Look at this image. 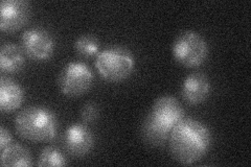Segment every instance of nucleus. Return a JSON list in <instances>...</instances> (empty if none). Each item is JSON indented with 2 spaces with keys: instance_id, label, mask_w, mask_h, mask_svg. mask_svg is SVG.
Wrapping results in <instances>:
<instances>
[{
  "instance_id": "obj_2",
  "label": "nucleus",
  "mask_w": 251,
  "mask_h": 167,
  "mask_svg": "<svg viewBox=\"0 0 251 167\" xmlns=\"http://www.w3.org/2000/svg\"><path fill=\"white\" fill-rule=\"evenodd\" d=\"M14 123L19 136L31 142L50 141L57 134L56 115L42 106H30L21 110L16 115Z\"/></svg>"
},
{
  "instance_id": "obj_6",
  "label": "nucleus",
  "mask_w": 251,
  "mask_h": 167,
  "mask_svg": "<svg viewBox=\"0 0 251 167\" xmlns=\"http://www.w3.org/2000/svg\"><path fill=\"white\" fill-rule=\"evenodd\" d=\"M21 47L29 59L43 62L51 58L54 51V40L46 29L31 27L23 31Z\"/></svg>"
},
{
  "instance_id": "obj_8",
  "label": "nucleus",
  "mask_w": 251,
  "mask_h": 167,
  "mask_svg": "<svg viewBox=\"0 0 251 167\" xmlns=\"http://www.w3.org/2000/svg\"><path fill=\"white\" fill-rule=\"evenodd\" d=\"M30 16V6L25 0H3L0 4V28L15 31L25 26Z\"/></svg>"
},
{
  "instance_id": "obj_5",
  "label": "nucleus",
  "mask_w": 251,
  "mask_h": 167,
  "mask_svg": "<svg viewBox=\"0 0 251 167\" xmlns=\"http://www.w3.org/2000/svg\"><path fill=\"white\" fill-rule=\"evenodd\" d=\"M92 70L83 62H70L63 67L58 76L61 92L69 97H76L87 92L93 84Z\"/></svg>"
},
{
  "instance_id": "obj_10",
  "label": "nucleus",
  "mask_w": 251,
  "mask_h": 167,
  "mask_svg": "<svg viewBox=\"0 0 251 167\" xmlns=\"http://www.w3.org/2000/svg\"><path fill=\"white\" fill-rule=\"evenodd\" d=\"M210 89L211 85L208 77L202 72H194L183 79L180 92L185 102L199 105L209 96Z\"/></svg>"
},
{
  "instance_id": "obj_17",
  "label": "nucleus",
  "mask_w": 251,
  "mask_h": 167,
  "mask_svg": "<svg viewBox=\"0 0 251 167\" xmlns=\"http://www.w3.org/2000/svg\"><path fill=\"white\" fill-rule=\"evenodd\" d=\"M100 116V109L94 102H88L81 109V118L86 123H91L97 120Z\"/></svg>"
},
{
  "instance_id": "obj_3",
  "label": "nucleus",
  "mask_w": 251,
  "mask_h": 167,
  "mask_svg": "<svg viewBox=\"0 0 251 167\" xmlns=\"http://www.w3.org/2000/svg\"><path fill=\"white\" fill-rule=\"evenodd\" d=\"M135 60L129 49L112 46L99 52L96 67L99 73L109 82H122L134 70Z\"/></svg>"
},
{
  "instance_id": "obj_18",
  "label": "nucleus",
  "mask_w": 251,
  "mask_h": 167,
  "mask_svg": "<svg viewBox=\"0 0 251 167\" xmlns=\"http://www.w3.org/2000/svg\"><path fill=\"white\" fill-rule=\"evenodd\" d=\"M12 140L13 137L10 131L6 130L3 125L0 126V149L3 150L6 146H9Z\"/></svg>"
},
{
  "instance_id": "obj_14",
  "label": "nucleus",
  "mask_w": 251,
  "mask_h": 167,
  "mask_svg": "<svg viewBox=\"0 0 251 167\" xmlns=\"http://www.w3.org/2000/svg\"><path fill=\"white\" fill-rule=\"evenodd\" d=\"M33 164L28 149L20 144H10L1 150V165L3 167H29Z\"/></svg>"
},
{
  "instance_id": "obj_9",
  "label": "nucleus",
  "mask_w": 251,
  "mask_h": 167,
  "mask_svg": "<svg viewBox=\"0 0 251 167\" xmlns=\"http://www.w3.org/2000/svg\"><path fill=\"white\" fill-rule=\"evenodd\" d=\"M150 114L155 120L164 128L173 130V128L184 118V110L175 97L161 96L157 98L152 107Z\"/></svg>"
},
{
  "instance_id": "obj_4",
  "label": "nucleus",
  "mask_w": 251,
  "mask_h": 167,
  "mask_svg": "<svg viewBox=\"0 0 251 167\" xmlns=\"http://www.w3.org/2000/svg\"><path fill=\"white\" fill-rule=\"evenodd\" d=\"M172 53L179 64L188 68L197 67L206 60L208 46L205 39L197 31L185 30L175 39Z\"/></svg>"
},
{
  "instance_id": "obj_11",
  "label": "nucleus",
  "mask_w": 251,
  "mask_h": 167,
  "mask_svg": "<svg viewBox=\"0 0 251 167\" xmlns=\"http://www.w3.org/2000/svg\"><path fill=\"white\" fill-rule=\"evenodd\" d=\"M25 98V91L21 86L9 77L0 79V110L3 113H11L20 108Z\"/></svg>"
},
{
  "instance_id": "obj_15",
  "label": "nucleus",
  "mask_w": 251,
  "mask_h": 167,
  "mask_svg": "<svg viewBox=\"0 0 251 167\" xmlns=\"http://www.w3.org/2000/svg\"><path fill=\"white\" fill-rule=\"evenodd\" d=\"M100 41L93 35H83L76 39L75 42V49L78 55L83 58H91L99 54Z\"/></svg>"
},
{
  "instance_id": "obj_1",
  "label": "nucleus",
  "mask_w": 251,
  "mask_h": 167,
  "mask_svg": "<svg viewBox=\"0 0 251 167\" xmlns=\"http://www.w3.org/2000/svg\"><path fill=\"white\" fill-rule=\"evenodd\" d=\"M211 141V133L205 124L196 119L183 118L171 131L170 152L177 162L194 164L208 153Z\"/></svg>"
},
{
  "instance_id": "obj_12",
  "label": "nucleus",
  "mask_w": 251,
  "mask_h": 167,
  "mask_svg": "<svg viewBox=\"0 0 251 167\" xmlns=\"http://www.w3.org/2000/svg\"><path fill=\"white\" fill-rule=\"evenodd\" d=\"M25 64V51L22 47L7 43L0 50V69L5 73H15L20 71Z\"/></svg>"
},
{
  "instance_id": "obj_16",
  "label": "nucleus",
  "mask_w": 251,
  "mask_h": 167,
  "mask_svg": "<svg viewBox=\"0 0 251 167\" xmlns=\"http://www.w3.org/2000/svg\"><path fill=\"white\" fill-rule=\"evenodd\" d=\"M37 165L43 167L65 166L67 165V161L65 156L60 152V149L54 146H47L39 155Z\"/></svg>"
},
{
  "instance_id": "obj_13",
  "label": "nucleus",
  "mask_w": 251,
  "mask_h": 167,
  "mask_svg": "<svg viewBox=\"0 0 251 167\" xmlns=\"http://www.w3.org/2000/svg\"><path fill=\"white\" fill-rule=\"evenodd\" d=\"M171 130L164 128L149 114L141 125V137L148 144L153 146L163 145L169 140Z\"/></svg>"
},
{
  "instance_id": "obj_7",
  "label": "nucleus",
  "mask_w": 251,
  "mask_h": 167,
  "mask_svg": "<svg viewBox=\"0 0 251 167\" xmlns=\"http://www.w3.org/2000/svg\"><path fill=\"white\" fill-rule=\"evenodd\" d=\"M63 145L72 156L84 157L94 146V135L84 123H74L68 126L63 135Z\"/></svg>"
}]
</instances>
